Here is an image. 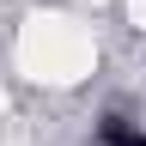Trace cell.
<instances>
[{
	"label": "cell",
	"mask_w": 146,
	"mask_h": 146,
	"mask_svg": "<svg viewBox=\"0 0 146 146\" xmlns=\"http://www.w3.org/2000/svg\"><path fill=\"white\" fill-rule=\"evenodd\" d=\"M98 140H104V146H146V128L128 122V116H104V122H98Z\"/></svg>",
	"instance_id": "1"
}]
</instances>
